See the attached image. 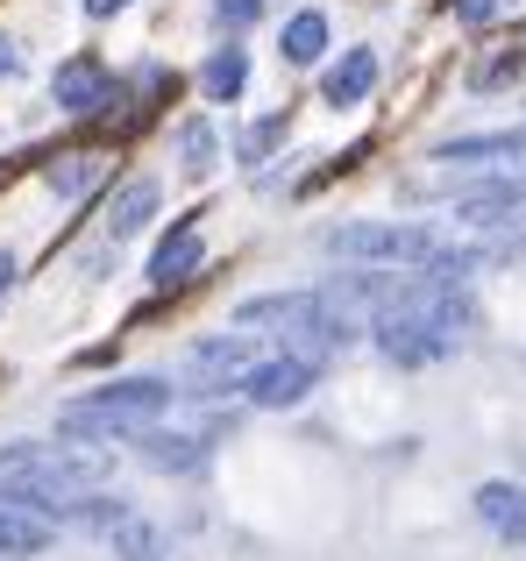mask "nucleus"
<instances>
[{
  "mask_svg": "<svg viewBox=\"0 0 526 561\" xmlns=\"http://www.w3.org/2000/svg\"><path fill=\"white\" fill-rule=\"evenodd\" d=\"M14 71H22V43L0 36V79H14Z\"/></svg>",
  "mask_w": 526,
  "mask_h": 561,
  "instance_id": "obj_23",
  "label": "nucleus"
},
{
  "mask_svg": "<svg viewBox=\"0 0 526 561\" xmlns=\"http://www.w3.org/2000/svg\"><path fill=\"white\" fill-rule=\"evenodd\" d=\"M448 199H456V220L477 228V234L526 228V171H491V179H477V185H456Z\"/></svg>",
  "mask_w": 526,
  "mask_h": 561,
  "instance_id": "obj_4",
  "label": "nucleus"
},
{
  "mask_svg": "<svg viewBox=\"0 0 526 561\" xmlns=\"http://www.w3.org/2000/svg\"><path fill=\"white\" fill-rule=\"evenodd\" d=\"M320 249L334 263H356V271H442L456 242L420 228V220H342L320 234Z\"/></svg>",
  "mask_w": 526,
  "mask_h": 561,
  "instance_id": "obj_3",
  "label": "nucleus"
},
{
  "mask_svg": "<svg viewBox=\"0 0 526 561\" xmlns=\"http://www.w3.org/2000/svg\"><path fill=\"white\" fill-rule=\"evenodd\" d=\"M277 57H285V65H320V57H328V14H320V8L285 14V28H277Z\"/></svg>",
  "mask_w": 526,
  "mask_h": 561,
  "instance_id": "obj_16",
  "label": "nucleus"
},
{
  "mask_svg": "<svg viewBox=\"0 0 526 561\" xmlns=\"http://www.w3.org/2000/svg\"><path fill=\"white\" fill-rule=\"evenodd\" d=\"M377 71L385 65H377L370 43H363V50H342L328 71H320V100H328V107H363V100L377 93Z\"/></svg>",
  "mask_w": 526,
  "mask_h": 561,
  "instance_id": "obj_10",
  "label": "nucleus"
},
{
  "mask_svg": "<svg viewBox=\"0 0 526 561\" xmlns=\"http://www.w3.org/2000/svg\"><path fill=\"white\" fill-rule=\"evenodd\" d=\"M236 328H271L291 356H313V363H328V356L363 342V328L342 306H328L320 291H256V299L236 306Z\"/></svg>",
  "mask_w": 526,
  "mask_h": 561,
  "instance_id": "obj_2",
  "label": "nucleus"
},
{
  "mask_svg": "<svg viewBox=\"0 0 526 561\" xmlns=\"http://www.w3.org/2000/svg\"><path fill=\"white\" fill-rule=\"evenodd\" d=\"M57 540V526L43 519V512H14L0 505V561H36L43 548Z\"/></svg>",
  "mask_w": 526,
  "mask_h": 561,
  "instance_id": "obj_15",
  "label": "nucleus"
},
{
  "mask_svg": "<svg viewBox=\"0 0 526 561\" xmlns=\"http://www.w3.org/2000/svg\"><path fill=\"white\" fill-rule=\"evenodd\" d=\"M128 0H85V14H93V22H107V14H122Z\"/></svg>",
  "mask_w": 526,
  "mask_h": 561,
  "instance_id": "obj_25",
  "label": "nucleus"
},
{
  "mask_svg": "<svg viewBox=\"0 0 526 561\" xmlns=\"http://www.w3.org/2000/svg\"><path fill=\"white\" fill-rule=\"evenodd\" d=\"M122 93H128V85L114 79V71L100 65L93 50L65 57V65L50 71V100H57L65 114H107V107H122Z\"/></svg>",
  "mask_w": 526,
  "mask_h": 561,
  "instance_id": "obj_7",
  "label": "nucleus"
},
{
  "mask_svg": "<svg viewBox=\"0 0 526 561\" xmlns=\"http://www.w3.org/2000/svg\"><path fill=\"white\" fill-rule=\"evenodd\" d=\"M100 171H107V157L85 150V157H65V164H50V171H43V185H50L57 199H85V192L100 185Z\"/></svg>",
  "mask_w": 526,
  "mask_h": 561,
  "instance_id": "obj_18",
  "label": "nucleus"
},
{
  "mask_svg": "<svg viewBox=\"0 0 526 561\" xmlns=\"http://www.w3.org/2000/svg\"><path fill=\"white\" fill-rule=\"evenodd\" d=\"M107 548H114V561H179V548H171V534L157 519H142V512H128L122 526L107 534Z\"/></svg>",
  "mask_w": 526,
  "mask_h": 561,
  "instance_id": "obj_14",
  "label": "nucleus"
},
{
  "mask_svg": "<svg viewBox=\"0 0 526 561\" xmlns=\"http://www.w3.org/2000/svg\"><path fill=\"white\" fill-rule=\"evenodd\" d=\"M285 136H291V114L277 107V114H263V122H250V128H242L236 157H242V164H271V150H277Z\"/></svg>",
  "mask_w": 526,
  "mask_h": 561,
  "instance_id": "obj_19",
  "label": "nucleus"
},
{
  "mask_svg": "<svg viewBox=\"0 0 526 561\" xmlns=\"http://www.w3.org/2000/svg\"><path fill=\"white\" fill-rule=\"evenodd\" d=\"M320 383V363L313 356H291V348H277V356H263L250 377H242V398H250L256 412H291L306 405Z\"/></svg>",
  "mask_w": 526,
  "mask_h": 561,
  "instance_id": "obj_6",
  "label": "nucleus"
},
{
  "mask_svg": "<svg viewBox=\"0 0 526 561\" xmlns=\"http://www.w3.org/2000/svg\"><path fill=\"white\" fill-rule=\"evenodd\" d=\"M136 455L142 469L157 477H199L214 462V434H185V426H142L136 434Z\"/></svg>",
  "mask_w": 526,
  "mask_h": 561,
  "instance_id": "obj_9",
  "label": "nucleus"
},
{
  "mask_svg": "<svg viewBox=\"0 0 526 561\" xmlns=\"http://www.w3.org/2000/svg\"><path fill=\"white\" fill-rule=\"evenodd\" d=\"M157 206H164V185H157V179H128L122 192H114L107 220H100V228H107V242H114V249H122V242H136V234L157 220Z\"/></svg>",
  "mask_w": 526,
  "mask_h": 561,
  "instance_id": "obj_12",
  "label": "nucleus"
},
{
  "mask_svg": "<svg viewBox=\"0 0 526 561\" xmlns=\"http://www.w3.org/2000/svg\"><path fill=\"white\" fill-rule=\"evenodd\" d=\"M263 14V0H214V28H250Z\"/></svg>",
  "mask_w": 526,
  "mask_h": 561,
  "instance_id": "obj_21",
  "label": "nucleus"
},
{
  "mask_svg": "<svg viewBox=\"0 0 526 561\" xmlns=\"http://www.w3.org/2000/svg\"><path fill=\"white\" fill-rule=\"evenodd\" d=\"M499 8H505V0H448V14H456V22H491Z\"/></svg>",
  "mask_w": 526,
  "mask_h": 561,
  "instance_id": "obj_22",
  "label": "nucleus"
},
{
  "mask_svg": "<svg viewBox=\"0 0 526 561\" xmlns=\"http://www.w3.org/2000/svg\"><path fill=\"white\" fill-rule=\"evenodd\" d=\"M477 519L491 526V534L505 540V548H526V483H505V477H491V483H477Z\"/></svg>",
  "mask_w": 526,
  "mask_h": 561,
  "instance_id": "obj_11",
  "label": "nucleus"
},
{
  "mask_svg": "<svg viewBox=\"0 0 526 561\" xmlns=\"http://www.w3.org/2000/svg\"><path fill=\"white\" fill-rule=\"evenodd\" d=\"M179 171L185 179H214V164H221V136H214L207 114H193V122H179Z\"/></svg>",
  "mask_w": 526,
  "mask_h": 561,
  "instance_id": "obj_17",
  "label": "nucleus"
},
{
  "mask_svg": "<svg viewBox=\"0 0 526 561\" xmlns=\"http://www.w3.org/2000/svg\"><path fill=\"white\" fill-rule=\"evenodd\" d=\"M164 412H171L164 377H114V383H100V391L65 398V405H57V434L114 448V440H136L142 426H164Z\"/></svg>",
  "mask_w": 526,
  "mask_h": 561,
  "instance_id": "obj_1",
  "label": "nucleus"
},
{
  "mask_svg": "<svg viewBox=\"0 0 526 561\" xmlns=\"http://www.w3.org/2000/svg\"><path fill=\"white\" fill-rule=\"evenodd\" d=\"M256 348L250 334H207V342L185 348V383H193V398H221V391H242V377L256 370Z\"/></svg>",
  "mask_w": 526,
  "mask_h": 561,
  "instance_id": "obj_5",
  "label": "nucleus"
},
{
  "mask_svg": "<svg viewBox=\"0 0 526 561\" xmlns=\"http://www.w3.org/2000/svg\"><path fill=\"white\" fill-rule=\"evenodd\" d=\"M519 79H526V50H499V57H477L470 65V93H505Z\"/></svg>",
  "mask_w": 526,
  "mask_h": 561,
  "instance_id": "obj_20",
  "label": "nucleus"
},
{
  "mask_svg": "<svg viewBox=\"0 0 526 561\" xmlns=\"http://www.w3.org/2000/svg\"><path fill=\"white\" fill-rule=\"evenodd\" d=\"M199 93H207L214 107H236V100L250 93V50H242V43H221V50L199 65Z\"/></svg>",
  "mask_w": 526,
  "mask_h": 561,
  "instance_id": "obj_13",
  "label": "nucleus"
},
{
  "mask_svg": "<svg viewBox=\"0 0 526 561\" xmlns=\"http://www.w3.org/2000/svg\"><path fill=\"white\" fill-rule=\"evenodd\" d=\"M14 277H22V263H14L8 249H0V299H8V285H14Z\"/></svg>",
  "mask_w": 526,
  "mask_h": 561,
  "instance_id": "obj_24",
  "label": "nucleus"
},
{
  "mask_svg": "<svg viewBox=\"0 0 526 561\" xmlns=\"http://www.w3.org/2000/svg\"><path fill=\"white\" fill-rule=\"evenodd\" d=\"M199 263H207V234H199V220H193V214H179L164 234H157L150 271H142V277H150L157 291H171V285H193Z\"/></svg>",
  "mask_w": 526,
  "mask_h": 561,
  "instance_id": "obj_8",
  "label": "nucleus"
}]
</instances>
